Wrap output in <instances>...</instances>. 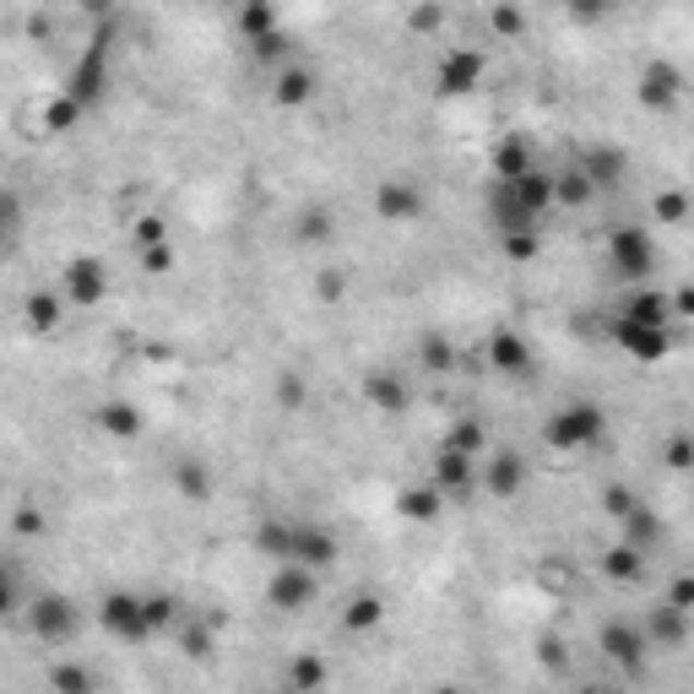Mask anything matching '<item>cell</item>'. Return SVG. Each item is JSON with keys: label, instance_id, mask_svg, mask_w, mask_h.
I'll use <instances>...</instances> for the list:
<instances>
[{"label": "cell", "instance_id": "6da1fadb", "mask_svg": "<svg viewBox=\"0 0 694 694\" xmlns=\"http://www.w3.org/2000/svg\"><path fill=\"white\" fill-rule=\"evenodd\" d=\"M602 434H608V413H602L597 402H569V408H558V413L543 423V439H549L554 450H591Z\"/></svg>", "mask_w": 694, "mask_h": 694}, {"label": "cell", "instance_id": "7a4b0ae2", "mask_svg": "<svg viewBox=\"0 0 694 694\" xmlns=\"http://www.w3.org/2000/svg\"><path fill=\"white\" fill-rule=\"evenodd\" d=\"M608 267L630 282V287L635 282H651V272H657V239H651V228H635V223L613 228L608 234Z\"/></svg>", "mask_w": 694, "mask_h": 694}, {"label": "cell", "instance_id": "3957f363", "mask_svg": "<svg viewBox=\"0 0 694 694\" xmlns=\"http://www.w3.org/2000/svg\"><path fill=\"white\" fill-rule=\"evenodd\" d=\"M27 630H33L44 646H66V640H77V630H82V608H77L66 591H44V597L27 602Z\"/></svg>", "mask_w": 694, "mask_h": 694}, {"label": "cell", "instance_id": "277c9868", "mask_svg": "<svg viewBox=\"0 0 694 694\" xmlns=\"http://www.w3.org/2000/svg\"><path fill=\"white\" fill-rule=\"evenodd\" d=\"M98 624H104V635H115L120 646H146V640H152L146 597H137V591H109V597L98 602Z\"/></svg>", "mask_w": 694, "mask_h": 694}, {"label": "cell", "instance_id": "5b68a950", "mask_svg": "<svg viewBox=\"0 0 694 694\" xmlns=\"http://www.w3.org/2000/svg\"><path fill=\"white\" fill-rule=\"evenodd\" d=\"M104 87H109V27H104V33H98V38L77 55V66H71V77H66V87H60V93H71L77 104H87V109H93V104L104 98Z\"/></svg>", "mask_w": 694, "mask_h": 694}, {"label": "cell", "instance_id": "8992f818", "mask_svg": "<svg viewBox=\"0 0 694 694\" xmlns=\"http://www.w3.org/2000/svg\"><path fill=\"white\" fill-rule=\"evenodd\" d=\"M635 104L651 115H673L684 104V71L673 60H646L635 77Z\"/></svg>", "mask_w": 694, "mask_h": 694}, {"label": "cell", "instance_id": "52a82bcc", "mask_svg": "<svg viewBox=\"0 0 694 694\" xmlns=\"http://www.w3.org/2000/svg\"><path fill=\"white\" fill-rule=\"evenodd\" d=\"M320 569H309V564H298V558H282L278 569H272V580H267V602L278 608V613H304L315 597H320V580H315Z\"/></svg>", "mask_w": 694, "mask_h": 694}, {"label": "cell", "instance_id": "ba28073f", "mask_svg": "<svg viewBox=\"0 0 694 694\" xmlns=\"http://www.w3.org/2000/svg\"><path fill=\"white\" fill-rule=\"evenodd\" d=\"M483 71H489L483 49L456 44V49H445V55L434 60V93H445V98H467V93L483 82Z\"/></svg>", "mask_w": 694, "mask_h": 694}, {"label": "cell", "instance_id": "9c48e42d", "mask_svg": "<svg viewBox=\"0 0 694 694\" xmlns=\"http://www.w3.org/2000/svg\"><path fill=\"white\" fill-rule=\"evenodd\" d=\"M597 646H602V657H608V662H619L630 679H640V668H646V651H651V640H646V624H630V619H608V624L597 630Z\"/></svg>", "mask_w": 694, "mask_h": 694}, {"label": "cell", "instance_id": "30bf717a", "mask_svg": "<svg viewBox=\"0 0 694 694\" xmlns=\"http://www.w3.org/2000/svg\"><path fill=\"white\" fill-rule=\"evenodd\" d=\"M613 348L630 353L635 364H662V358L673 353V331H668V326H646V320L619 315V320H613Z\"/></svg>", "mask_w": 694, "mask_h": 694}, {"label": "cell", "instance_id": "8fae6325", "mask_svg": "<svg viewBox=\"0 0 694 694\" xmlns=\"http://www.w3.org/2000/svg\"><path fill=\"white\" fill-rule=\"evenodd\" d=\"M60 293L71 309H93L109 298V267L98 256H71L66 261V278H60Z\"/></svg>", "mask_w": 694, "mask_h": 694}, {"label": "cell", "instance_id": "7c38bea8", "mask_svg": "<svg viewBox=\"0 0 694 694\" xmlns=\"http://www.w3.org/2000/svg\"><path fill=\"white\" fill-rule=\"evenodd\" d=\"M428 478H434L445 494H472V489L483 483V467H478V456H472V450L439 445V450H434V467H428Z\"/></svg>", "mask_w": 694, "mask_h": 694}, {"label": "cell", "instance_id": "4fadbf2b", "mask_svg": "<svg viewBox=\"0 0 694 694\" xmlns=\"http://www.w3.org/2000/svg\"><path fill=\"white\" fill-rule=\"evenodd\" d=\"M375 217L380 223H417L423 217V190H417L413 179H402V174L380 179L375 185Z\"/></svg>", "mask_w": 694, "mask_h": 694}, {"label": "cell", "instance_id": "5bb4252c", "mask_svg": "<svg viewBox=\"0 0 694 694\" xmlns=\"http://www.w3.org/2000/svg\"><path fill=\"white\" fill-rule=\"evenodd\" d=\"M337 554H342V543H337L331 527H320V521H298V527H293V558H298V564H309V569H331Z\"/></svg>", "mask_w": 694, "mask_h": 694}, {"label": "cell", "instance_id": "9a60e30c", "mask_svg": "<svg viewBox=\"0 0 694 694\" xmlns=\"http://www.w3.org/2000/svg\"><path fill=\"white\" fill-rule=\"evenodd\" d=\"M483 489H489L494 499H516V494L527 489V456H521V450H494V456L483 461Z\"/></svg>", "mask_w": 694, "mask_h": 694}, {"label": "cell", "instance_id": "2e32d148", "mask_svg": "<svg viewBox=\"0 0 694 694\" xmlns=\"http://www.w3.org/2000/svg\"><path fill=\"white\" fill-rule=\"evenodd\" d=\"M358 391H364V402L375 413H408V402H413V391H408V380L397 369H369L358 380Z\"/></svg>", "mask_w": 694, "mask_h": 694}, {"label": "cell", "instance_id": "e0dca14e", "mask_svg": "<svg viewBox=\"0 0 694 694\" xmlns=\"http://www.w3.org/2000/svg\"><path fill=\"white\" fill-rule=\"evenodd\" d=\"M445 489L428 478V483H408L402 494H397V516L408 521V527H428V521H439V510H445Z\"/></svg>", "mask_w": 694, "mask_h": 694}, {"label": "cell", "instance_id": "ac0fdd59", "mask_svg": "<svg viewBox=\"0 0 694 694\" xmlns=\"http://www.w3.org/2000/svg\"><path fill=\"white\" fill-rule=\"evenodd\" d=\"M619 315L646 320V326H668V320H673V293H662V287H651V282H635V287L619 298Z\"/></svg>", "mask_w": 694, "mask_h": 694}, {"label": "cell", "instance_id": "d6986e66", "mask_svg": "<svg viewBox=\"0 0 694 694\" xmlns=\"http://www.w3.org/2000/svg\"><path fill=\"white\" fill-rule=\"evenodd\" d=\"M483 358H489L499 375H527V369H532V348H527L521 331H494V337L483 342Z\"/></svg>", "mask_w": 694, "mask_h": 694}, {"label": "cell", "instance_id": "ffe728a7", "mask_svg": "<svg viewBox=\"0 0 694 694\" xmlns=\"http://www.w3.org/2000/svg\"><path fill=\"white\" fill-rule=\"evenodd\" d=\"M646 558H651L646 549H635V543L624 538V543L602 549V558H597V564H602V575H608L613 586H640V580H646Z\"/></svg>", "mask_w": 694, "mask_h": 694}, {"label": "cell", "instance_id": "44dd1931", "mask_svg": "<svg viewBox=\"0 0 694 694\" xmlns=\"http://www.w3.org/2000/svg\"><path fill=\"white\" fill-rule=\"evenodd\" d=\"M22 320H27V331H33V337L60 331V320H66V293H49V287L27 293V298H22Z\"/></svg>", "mask_w": 694, "mask_h": 694}, {"label": "cell", "instance_id": "7402d4cb", "mask_svg": "<svg viewBox=\"0 0 694 694\" xmlns=\"http://www.w3.org/2000/svg\"><path fill=\"white\" fill-rule=\"evenodd\" d=\"M168 478H174V494L179 499H190V505H207L212 499V467L207 461H196V456H179L174 467H168Z\"/></svg>", "mask_w": 694, "mask_h": 694}, {"label": "cell", "instance_id": "603a6c76", "mask_svg": "<svg viewBox=\"0 0 694 694\" xmlns=\"http://www.w3.org/2000/svg\"><path fill=\"white\" fill-rule=\"evenodd\" d=\"M489 168H494V179H521V174H532V168H538V157H532V141L521 137V131L499 137L494 157H489Z\"/></svg>", "mask_w": 694, "mask_h": 694}, {"label": "cell", "instance_id": "cb8c5ba5", "mask_svg": "<svg viewBox=\"0 0 694 694\" xmlns=\"http://www.w3.org/2000/svg\"><path fill=\"white\" fill-rule=\"evenodd\" d=\"M93 428L104 434V439H141V428H146V417H141V408H131V402H104L98 413H93Z\"/></svg>", "mask_w": 694, "mask_h": 694}, {"label": "cell", "instance_id": "d4e9b609", "mask_svg": "<svg viewBox=\"0 0 694 694\" xmlns=\"http://www.w3.org/2000/svg\"><path fill=\"white\" fill-rule=\"evenodd\" d=\"M690 635L694 630H690V613H684V608L662 602V608L646 613V640H651V646H684Z\"/></svg>", "mask_w": 694, "mask_h": 694}, {"label": "cell", "instance_id": "484cf974", "mask_svg": "<svg viewBox=\"0 0 694 694\" xmlns=\"http://www.w3.org/2000/svg\"><path fill=\"white\" fill-rule=\"evenodd\" d=\"M380 624H386V597H380V591H358V597L342 602V630H348V635H369V630H380Z\"/></svg>", "mask_w": 694, "mask_h": 694}, {"label": "cell", "instance_id": "4316f807", "mask_svg": "<svg viewBox=\"0 0 694 694\" xmlns=\"http://www.w3.org/2000/svg\"><path fill=\"white\" fill-rule=\"evenodd\" d=\"M315 98V71L309 66H282L278 82H272V104L278 109H304Z\"/></svg>", "mask_w": 694, "mask_h": 694}, {"label": "cell", "instance_id": "83f0119b", "mask_svg": "<svg viewBox=\"0 0 694 694\" xmlns=\"http://www.w3.org/2000/svg\"><path fill=\"white\" fill-rule=\"evenodd\" d=\"M580 168L591 174V185H597V190H608V185H619V179H624L630 157H624L619 146H586V152H580Z\"/></svg>", "mask_w": 694, "mask_h": 694}, {"label": "cell", "instance_id": "f1b7e54d", "mask_svg": "<svg viewBox=\"0 0 694 694\" xmlns=\"http://www.w3.org/2000/svg\"><path fill=\"white\" fill-rule=\"evenodd\" d=\"M597 201V185H591V174L575 163V168H564V174H554V207H564V212H580V207H591Z\"/></svg>", "mask_w": 694, "mask_h": 694}, {"label": "cell", "instance_id": "f546056e", "mask_svg": "<svg viewBox=\"0 0 694 694\" xmlns=\"http://www.w3.org/2000/svg\"><path fill=\"white\" fill-rule=\"evenodd\" d=\"M293 527L298 521H287V516H272V521H261L256 527V554L261 558H272V564H282V558H293Z\"/></svg>", "mask_w": 694, "mask_h": 694}, {"label": "cell", "instance_id": "4dcf8cb0", "mask_svg": "<svg viewBox=\"0 0 694 694\" xmlns=\"http://www.w3.org/2000/svg\"><path fill=\"white\" fill-rule=\"evenodd\" d=\"M516 196H521V207L532 212V217H543L549 207H554V174H543V168H532V174H521V179H505Z\"/></svg>", "mask_w": 694, "mask_h": 694}, {"label": "cell", "instance_id": "1f68e13d", "mask_svg": "<svg viewBox=\"0 0 694 694\" xmlns=\"http://www.w3.org/2000/svg\"><path fill=\"white\" fill-rule=\"evenodd\" d=\"M217 630H223L217 619H201V624H179L174 640H179V651H185L190 662H207V657L217 651Z\"/></svg>", "mask_w": 694, "mask_h": 694}, {"label": "cell", "instance_id": "d6a6232c", "mask_svg": "<svg viewBox=\"0 0 694 694\" xmlns=\"http://www.w3.org/2000/svg\"><path fill=\"white\" fill-rule=\"evenodd\" d=\"M690 217H694L690 190H657V196H651V223H662V228H684Z\"/></svg>", "mask_w": 694, "mask_h": 694}, {"label": "cell", "instance_id": "836d02e7", "mask_svg": "<svg viewBox=\"0 0 694 694\" xmlns=\"http://www.w3.org/2000/svg\"><path fill=\"white\" fill-rule=\"evenodd\" d=\"M82 115H87V104H77L71 93H55V98L44 104V131H49V137H66V131L82 126Z\"/></svg>", "mask_w": 694, "mask_h": 694}, {"label": "cell", "instance_id": "e575fe53", "mask_svg": "<svg viewBox=\"0 0 694 694\" xmlns=\"http://www.w3.org/2000/svg\"><path fill=\"white\" fill-rule=\"evenodd\" d=\"M417 364H423L428 375H450V369L461 364V353H456V342H450V337L428 331V337L417 342Z\"/></svg>", "mask_w": 694, "mask_h": 694}, {"label": "cell", "instance_id": "d590c367", "mask_svg": "<svg viewBox=\"0 0 694 694\" xmlns=\"http://www.w3.org/2000/svg\"><path fill=\"white\" fill-rule=\"evenodd\" d=\"M146 624H152V635H174L185 624V602L168 597V591H152L146 597Z\"/></svg>", "mask_w": 694, "mask_h": 694}, {"label": "cell", "instance_id": "8d00e7d4", "mask_svg": "<svg viewBox=\"0 0 694 694\" xmlns=\"http://www.w3.org/2000/svg\"><path fill=\"white\" fill-rule=\"evenodd\" d=\"M331 234H337V217H331L326 207H304L298 223H293V239H298V245H326Z\"/></svg>", "mask_w": 694, "mask_h": 694}, {"label": "cell", "instance_id": "74e56055", "mask_svg": "<svg viewBox=\"0 0 694 694\" xmlns=\"http://www.w3.org/2000/svg\"><path fill=\"white\" fill-rule=\"evenodd\" d=\"M619 527H624V538H630L635 549H646V554H651V549L662 543V521H657V516H651L646 505H635V510H630V516H624Z\"/></svg>", "mask_w": 694, "mask_h": 694}, {"label": "cell", "instance_id": "f35d334b", "mask_svg": "<svg viewBox=\"0 0 694 694\" xmlns=\"http://www.w3.org/2000/svg\"><path fill=\"white\" fill-rule=\"evenodd\" d=\"M49 690L55 694H93L98 690V673L82 668V662H60V668H49Z\"/></svg>", "mask_w": 694, "mask_h": 694}, {"label": "cell", "instance_id": "ab89813d", "mask_svg": "<svg viewBox=\"0 0 694 694\" xmlns=\"http://www.w3.org/2000/svg\"><path fill=\"white\" fill-rule=\"evenodd\" d=\"M489 33H494V38H521V33H527L521 0H494V5H489Z\"/></svg>", "mask_w": 694, "mask_h": 694}, {"label": "cell", "instance_id": "60d3db41", "mask_svg": "<svg viewBox=\"0 0 694 694\" xmlns=\"http://www.w3.org/2000/svg\"><path fill=\"white\" fill-rule=\"evenodd\" d=\"M662 467H668V472H694V428H668V439H662Z\"/></svg>", "mask_w": 694, "mask_h": 694}, {"label": "cell", "instance_id": "b9f144b4", "mask_svg": "<svg viewBox=\"0 0 694 694\" xmlns=\"http://www.w3.org/2000/svg\"><path fill=\"white\" fill-rule=\"evenodd\" d=\"M326 662L315 657V651H304V657H293L287 662V690H326Z\"/></svg>", "mask_w": 694, "mask_h": 694}, {"label": "cell", "instance_id": "7bdbcfd3", "mask_svg": "<svg viewBox=\"0 0 694 694\" xmlns=\"http://www.w3.org/2000/svg\"><path fill=\"white\" fill-rule=\"evenodd\" d=\"M272 27H278L272 0H239V33H245V38H261V33H272Z\"/></svg>", "mask_w": 694, "mask_h": 694}, {"label": "cell", "instance_id": "ee69618b", "mask_svg": "<svg viewBox=\"0 0 694 694\" xmlns=\"http://www.w3.org/2000/svg\"><path fill=\"white\" fill-rule=\"evenodd\" d=\"M445 445H456V450H472V456H483V445H489V428H483V417H456V423L445 428Z\"/></svg>", "mask_w": 694, "mask_h": 694}, {"label": "cell", "instance_id": "f6af8a7d", "mask_svg": "<svg viewBox=\"0 0 694 694\" xmlns=\"http://www.w3.org/2000/svg\"><path fill=\"white\" fill-rule=\"evenodd\" d=\"M499 250H505V261H538L543 239H538V228H510V234H499Z\"/></svg>", "mask_w": 694, "mask_h": 694}, {"label": "cell", "instance_id": "bcb514c9", "mask_svg": "<svg viewBox=\"0 0 694 694\" xmlns=\"http://www.w3.org/2000/svg\"><path fill=\"white\" fill-rule=\"evenodd\" d=\"M272 391H278V408H287V413H298L309 402V380L298 369H282L278 380H272Z\"/></svg>", "mask_w": 694, "mask_h": 694}, {"label": "cell", "instance_id": "7dc6e473", "mask_svg": "<svg viewBox=\"0 0 694 694\" xmlns=\"http://www.w3.org/2000/svg\"><path fill=\"white\" fill-rule=\"evenodd\" d=\"M408 27H413L417 38H434V33L445 27V5H439V0H417L413 11H408Z\"/></svg>", "mask_w": 694, "mask_h": 694}, {"label": "cell", "instance_id": "c3c4849f", "mask_svg": "<svg viewBox=\"0 0 694 694\" xmlns=\"http://www.w3.org/2000/svg\"><path fill=\"white\" fill-rule=\"evenodd\" d=\"M287 49H293V38H287L282 27L261 33V38H250V55H256L261 66H278V60H287Z\"/></svg>", "mask_w": 694, "mask_h": 694}, {"label": "cell", "instance_id": "681fc988", "mask_svg": "<svg viewBox=\"0 0 694 694\" xmlns=\"http://www.w3.org/2000/svg\"><path fill=\"white\" fill-rule=\"evenodd\" d=\"M137 261H141V272H146V278H168V272H174V261H179V256H174V239L137 250Z\"/></svg>", "mask_w": 694, "mask_h": 694}, {"label": "cell", "instance_id": "f907efd6", "mask_svg": "<svg viewBox=\"0 0 694 694\" xmlns=\"http://www.w3.org/2000/svg\"><path fill=\"white\" fill-rule=\"evenodd\" d=\"M348 282H353L348 267H326V272L315 278V298H320V304H337V298H348Z\"/></svg>", "mask_w": 694, "mask_h": 694}, {"label": "cell", "instance_id": "816d5d0a", "mask_svg": "<svg viewBox=\"0 0 694 694\" xmlns=\"http://www.w3.org/2000/svg\"><path fill=\"white\" fill-rule=\"evenodd\" d=\"M22 613V575H16V564H5L0 569V619H16Z\"/></svg>", "mask_w": 694, "mask_h": 694}, {"label": "cell", "instance_id": "f5cc1de1", "mask_svg": "<svg viewBox=\"0 0 694 694\" xmlns=\"http://www.w3.org/2000/svg\"><path fill=\"white\" fill-rule=\"evenodd\" d=\"M163 239H174V234H168V223H163L157 212H146V217H137V223H131V245H137V250H146V245H163Z\"/></svg>", "mask_w": 694, "mask_h": 694}, {"label": "cell", "instance_id": "db71d44e", "mask_svg": "<svg viewBox=\"0 0 694 694\" xmlns=\"http://www.w3.org/2000/svg\"><path fill=\"white\" fill-rule=\"evenodd\" d=\"M630 510H635V494H630L624 483H608V489H602V516H608V521H624Z\"/></svg>", "mask_w": 694, "mask_h": 694}, {"label": "cell", "instance_id": "11a10c76", "mask_svg": "<svg viewBox=\"0 0 694 694\" xmlns=\"http://www.w3.org/2000/svg\"><path fill=\"white\" fill-rule=\"evenodd\" d=\"M11 532L16 538H44V510L38 505H16L11 510Z\"/></svg>", "mask_w": 694, "mask_h": 694}, {"label": "cell", "instance_id": "9f6ffc18", "mask_svg": "<svg viewBox=\"0 0 694 694\" xmlns=\"http://www.w3.org/2000/svg\"><path fill=\"white\" fill-rule=\"evenodd\" d=\"M613 5H619V0H564V11H569L575 22H602Z\"/></svg>", "mask_w": 694, "mask_h": 694}, {"label": "cell", "instance_id": "6f0895ef", "mask_svg": "<svg viewBox=\"0 0 694 694\" xmlns=\"http://www.w3.org/2000/svg\"><path fill=\"white\" fill-rule=\"evenodd\" d=\"M668 602H673V608H684V613H694V569L673 575V586H668Z\"/></svg>", "mask_w": 694, "mask_h": 694}, {"label": "cell", "instance_id": "680465c9", "mask_svg": "<svg viewBox=\"0 0 694 694\" xmlns=\"http://www.w3.org/2000/svg\"><path fill=\"white\" fill-rule=\"evenodd\" d=\"M673 315H679V320H694V282L673 287Z\"/></svg>", "mask_w": 694, "mask_h": 694}, {"label": "cell", "instance_id": "91938a15", "mask_svg": "<svg viewBox=\"0 0 694 694\" xmlns=\"http://www.w3.org/2000/svg\"><path fill=\"white\" fill-rule=\"evenodd\" d=\"M27 33H33L38 44H49V38H55V16H44V11H38V16H27Z\"/></svg>", "mask_w": 694, "mask_h": 694}, {"label": "cell", "instance_id": "94428289", "mask_svg": "<svg viewBox=\"0 0 694 694\" xmlns=\"http://www.w3.org/2000/svg\"><path fill=\"white\" fill-rule=\"evenodd\" d=\"M77 5H82L87 16H109V11H115V0H77Z\"/></svg>", "mask_w": 694, "mask_h": 694}, {"label": "cell", "instance_id": "6125c7cd", "mask_svg": "<svg viewBox=\"0 0 694 694\" xmlns=\"http://www.w3.org/2000/svg\"><path fill=\"white\" fill-rule=\"evenodd\" d=\"M690 646H694V635H690Z\"/></svg>", "mask_w": 694, "mask_h": 694}]
</instances>
